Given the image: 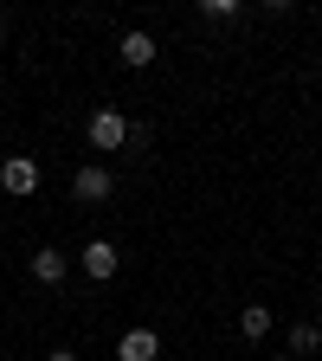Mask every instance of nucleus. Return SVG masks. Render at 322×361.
Returning a JSON list of instances; mask_svg holds the SVG:
<instances>
[{
	"instance_id": "9d476101",
	"label": "nucleus",
	"mask_w": 322,
	"mask_h": 361,
	"mask_svg": "<svg viewBox=\"0 0 322 361\" xmlns=\"http://www.w3.org/2000/svg\"><path fill=\"white\" fill-rule=\"evenodd\" d=\"M233 13H239V0H200V20H213V26L233 20Z\"/></svg>"
},
{
	"instance_id": "ddd939ff",
	"label": "nucleus",
	"mask_w": 322,
	"mask_h": 361,
	"mask_svg": "<svg viewBox=\"0 0 322 361\" xmlns=\"http://www.w3.org/2000/svg\"><path fill=\"white\" fill-rule=\"evenodd\" d=\"M316 310H322V290H316Z\"/></svg>"
},
{
	"instance_id": "39448f33",
	"label": "nucleus",
	"mask_w": 322,
	"mask_h": 361,
	"mask_svg": "<svg viewBox=\"0 0 322 361\" xmlns=\"http://www.w3.org/2000/svg\"><path fill=\"white\" fill-rule=\"evenodd\" d=\"M78 264H84V278L110 284V278H116V245H110V239H90V245L78 252Z\"/></svg>"
},
{
	"instance_id": "f03ea898",
	"label": "nucleus",
	"mask_w": 322,
	"mask_h": 361,
	"mask_svg": "<svg viewBox=\"0 0 322 361\" xmlns=\"http://www.w3.org/2000/svg\"><path fill=\"white\" fill-rule=\"evenodd\" d=\"M110 194H116V174H110L104 161H84V168L71 174V200H78V207H104Z\"/></svg>"
},
{
	"instance_id": "20e7f679",
	"label": "nucleus",
	"mask_w": 322,
	"mask_h": 361,
	"mask_svg": "<svg viewBox=\"0 0 322 361\" xmlns=\"http://www.w3.org/2000/svg\"><path fill=\"white\" fill-rule=\"evenodd\" d=\"M116 59H123L129 71H149V65H155V32H142V26H129V32L116 39Z\"/></svg>"
},
{
	"instance_id": "423d86ee",
	"label": "nucleus",
	"mask_w": 322,
	"mask_h": 361,
	"mask_svg": "<svg viewBox=\"0 0 322 361\" xmlns=\"http://www.w3.org/2000/svg\"><path fill=\"white\" fill-rule=\"evenodd\" d=\"M65 264H71V258H65L58 245H39V252H32V284H45V290L65 284Z\"/></svg>"
},
{
	"instance_id": "0eeeda50",
	"label": "nucleus",
	"mask_w": 322,
	"mask_h": 361,
	"mask_svg": "<svg viewBox=\"0 0 322 361\" xmlns=\"http://www.w3.org/2000/svg\"><path fill=\"white\" fill-rule=\"evenodd\" d=\"M155 355H161V336L155 329H129L116 342V361H155Z\"/></svg>"
},
{
	"instance_id": "1a4fd4ad",
	"label": "nucleus",
	"mask_w": 322,
	"mask_h": 361,
	"mask_svg": "<svg viewBox=\"0 0 322 361\" xmlns=\"http://www.w3.org/2000/svg\"><path fill=\"white\" fill-rule=\"evenodd\" d=\"M322 348V323H297L290 329V355H316Z\"/></svg>"
},
{
	"instance_id": "7ed1b4c3",
	"label": "nucleus",
	"mask_w": 322,
	"mask_h": 361,
	"mask_svg": "<svg viewBox=\"0 0 322 361\" xmlns=\"http://www.w3.org/2000/svg\"><path fill=\"white\" fill-rule=\"evenodd\" d=\"M39 180H45V174H39V161H32V155H7V161H0V188H7L13 200L39 194Z\"/></svg>"
},
{
	"instance_id": "f8f14e48",
	"label": "nucleus",
	"mask_w": 322,
	"mask_h": 361,
	"mask_svg": "<svg viewBox=\"0 0 322 361\" xmlns=\"http://www.w3.org/2000/svg\"><path fill=\"white\" fill-rule=\"evenodd\" d=\"M0 39H7V13H0Z\"/></svg>"
},
{
	"instance_id": "6e6552de",
	"label": "nucleus",
	"mask_w": 322,
	"mask_h": 361,
	"mask_svg": "<svg viewBox=\"0 0 322 361\" xmlns=\"http://www.w3.org/2000/svg\"><path fill=\"white\" fill-rule=\"evenodd\" d=\"M239 336H245V342H264V336H271V310H264V303H245V310H239Z\"/></svg>"
},
{
	"instance_id": "9b49d317",
	"label": "nucleus",
	"mask_w": 322,
	"mask_h": 361,
	"mask_svg": "<svg viewBox=\"0 0 322 361\" xmlns=\"http://www.w3.org/2000/svg\"><path fill=\"white\" fill-rule=\"evenodd\" d=\"M45 361H78V355H71V348H52V355H45Z\"/></svg>"
},
{
	"instance_id": "f257e3e1",
	"label": "nucleus",
	"mask_w": 322,
	"mask_h": 361,
	"mask_svg": "<svg viewBox=\"0 0 322 361\" xmlns=\"http://www.w3.org/2000/svg\"><path fill=\"white\" fill-rule=\"evenodd\" d=\"M84 135H90V149H97V155H116V149H129V116L123 110H90Z\"/></svg>"
}]
</instances>
